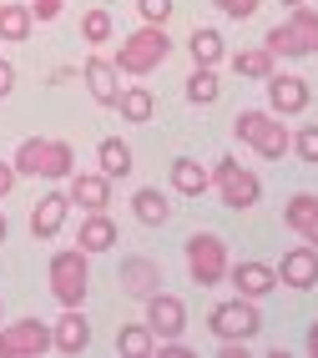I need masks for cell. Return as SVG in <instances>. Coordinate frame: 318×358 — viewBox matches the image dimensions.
<instances>
[{
    "label": "cell",
    "mask_w": 318,
    "mask_h": 358,
    "mask_svg": "<svg viewBox=\"0 0 318 358\" xmlns=\"http://www.w3.org/2000/svg\"><path fill=\"white\" fill-rule=\"evenodd\" d=\"M61 6H66V0H31V10H36L41 20H56V15H61Z\"/></svg>",
    "instance_id": "e575fe53"
},
{
    "label": "cell",
    "mask_w": 318,
    "mask_h": 358,
    "mask_svg": "<svg viewBox=\"0 0 318 358\" xmlns=\"http://www.w3.org/2000/svg\"><path fill=\"white\" fill-rule=\"evenodd\" d=\"M15 172L20 177H71V166H76V152H71V141H56V136H26L15 147Z\"/></svg>",
    "instance_id": "6da1fadb"
},
{
    "label": "cell",
    "mask_w": 318,
    "mask_h": 358,
    "mask_svg": "<svg viewBox=\"0 0 318 358\" xmlns=\"http://www.w3.org/2000/svg\"><path fill=\"white\" fill-rule=\"evenodd\" d=\"M233 131L248 141L263 162H283L293 152V136H288V127H283L278 111H242L237 122H233Z\"/></svg>",
    "instance_id": "277c9868"
},
{
    "label": "cell",
    "mask_w": 318,
    "mask_h": 358,
    "mask_svg": "<svg viewBox=\"0 0 318 358\" xmlns=\"http://www.w3.org/2000/svg\"><path fill=\"white\" fill-rule=\"evenodd\" d=\"M137 10L146 26H167V15H172V0H137Z\"/></svg>",
    "instance_id": "1f68e13d"
},
{
    "label": "cell",
    "mask_w": 318,
    "mask_h": 358,
    "mask_svg": "<svg viewBox=\"0 0 318 358\" xmlns=\"http://www.w3.org/2000/svg\"><path fill=\"white\" fill-rule=\"evenodd\" d=\"M167 51H172L167 26H141V31H132L127 41H121V51L111 61H116L121 76H152V71L167 61Z\"/></svg>",
    "instance_id": "3957f363"
},
{
    "label": "cell",
    "mask_w": 318,
    "mask_h": 358,
    "mask_svg": "<svg viewBox=\"0 0 318 358\" xmlns=\"http://www.w3.org/2000/svg\"><path fill=\"white\" fill-rule=\"evenodd\" d=\"M278 282H283V288H293V293L318 288V248H313V243H308V248H288L283 262H278Z\"/></svg>",
    "instance_id": "9c48e42d"
},
{
    "label": "cell",
    "mask_w": 318,
    "mask_h": 358,
    "mask_svg": "<svg viewBox=\"0 0 318 358\" xmlns=\"http://www.w3.org/2000/svg\"><path fill=\"white\" fill-rule=\"evenodd\" d=\"M283 6H303V0H283Z\"/></svg>",
    "instance_id": "f35d334b"
},
{
    "label": "cell",
    "mask_w": 318,
    "mask_h": 358,
    "mask_svg": "<svg viewBox=\"0 0 318 358\" xmlns=\"http://www.w3.org/2000/svg\"><path fill=\"white\" fill-rule=\"evenodd\" d=\"M0 243H6V212H0Z\"/></svg>",
    "instance_id": "74e56055"
},
{
    "label": "cell",
    "mask_w": 318,
    "mask_h": 358,
    "mask_svg": "<svg viewBox=\"0 0 318 358\" xmlns=\"http://www.w3.org/2000/svg\"><path fill=\"white\" fill-rule=\"evenodd\" d=\"M308 353L318 358V323H308Z\"/></svg>",
    "instance_id": "8d00e7d4"
},
{
    "label": "cell",
    "mask_w": 318,
    "mask_h": 358,
    "mask_svg": "<svg viewBox=\"0 0 318 358\" xmlns=\"http://www.w3.org/2000/svg\"><path fill=\"white\" fill-rule=\"evenodd\" d=\"M212 187H217V197H223V207H233V212H248V207H258V197H263L258 172H248L237 157H217Z\"/></svg>",
    "instance_id": "5b68a950"
},
{
    "label": "cell",
    "mask_w": 318,
    "mask_h": 358,
    "mask_svg": "<svg viewBox=\"0 0 318 358\" xmlns=\"http://www.w3.org/2000/svg\"><path fill=\"white\" fill-rule=\"evenodd\" d=\"M228 243L217 232H192L187 237V273L192 282H202V288H217V282L228 278Z\"/></svg>",
    "instance_id": "8992f818"
},
{
    "label": "cell",
    "mask_w": 318,
    "mask_h": 358,
    "mask_svg": "<svg viewBox=\"0 0 318 358\" xmlns=\"http://www.w3.org/2000/svg\"><path fill=\"white\" fill-rule=\"evenodd\" d=\"M116 348L132 353V358H146V353H157V333L146 323H121L116 328Z\"/></svg>",
    "instance_id": "484cf974"
},
{
    "label": "cell",
    "mask_w": 318,
    "mask_h": 358,
    "mask_svg": "<svg viewBox=\"0 0 318 358\" xmlns=\"http://www.w3.org/2000/svg\"><path fill=\"white\" fill-rule=\"evenodd\" d=\"M81 76H86V91H91L96 106H116V96H121V71H116L111 56H86Z\"/></svg>",
    "instance_id": "30bf717a"
},
{
    "label": "cell",
    "mask_w": 318,
    "mask_h": 358,
    "mask_svg": "<svg viewBox=\"0 0 318 358\" xmlns=\"http://www.w3.org/2000/svg\"><path fill=\"white\" fill-rule=\"evenodd\" d=\"M11 91H15V66L0 61V96H11Z\"/></svg>",
    "instance_id": "d590c367"
},
{
    "label": "cell",
    "mask_w": 318,
    "mask_h": 358,
    "mask_svg": "<svg viewBox=\"0 0 318 358\" xmlns=\"http://www.w3.org/2000/svg\"><path fill=\"white\" fill-rule=\"evenodd\" d=\"M76 248H86V252H111V248H116V222L106 217V212H86V217H81V232H76Z\"/></svg>",
    "instance_id": "ffe728a7"
},
{
    "label": "cell",
    "mask_w": 318,
    "mask_h": 358,
    "mask_svg": "<svg viewBox=\"0 0 318 358\" xmlns=\"http://www.w3.org/2000/svg\"><path fill=\"white\" fill-rule=\"evenodd\" d=\"M293 152H298L308 166H318V127H298V136H293Z\"/></svg>",
    "instance_id": "4dcf8cb0"
},
{
    "label": "cell",
    "mask_w": 318,
    "mask_h": 358,
    "mask_svg": "<svg viewBox=\"0 0 318 358\" xmlns=\"http://www.w3.org/2000/svg\"><path fill=\"white\" fill-rule=\"evenodd\" d=\"M46 348H51V323L41 318L0 323V358H41Z\"/></svg>",
    "instance_id": "ba28073f"
},
{
    "label": "cell",
    "mask_w": 318,
    "mask_h": 358,
    "mask_svg": "<svg viewBox=\"0 0 318 358\" xmlns=\"http://www.w3.org/2000/svg\"><path fill=\"white\" fill-rule=\"evenodd\" d=\"M283 26H288V41H293V56L318 51V10L313 6H293V15L283 20Z\"/></svg>",
    "instance_id": "d6986e66"
},
{
    "label": "cell",
    "mask_w": 318,
    "mask_h": 358,
    "mask_svg": "<svg viewBox=\"0 0 318 358\" xmlns=\"http://www.w3.org/2000/svg\"><path fill=\"white\" fill-rule=\"evenodd\" d=\"M146 328H152L157 338H177V333L187 328V308H182V298H172V293H152V298H146Z\"/></svg>",
    "instance_id": "4fadbf2b"
},
{
    "label": "cell",
    "mask_w": 318,
    "mask_h": 358,
    "mask_svg": "<svg viewBox=\"0 0 318 358\" xmlns=\"http://www.w3.org/2000/svg\"><path fill=\"white\" fill-rule=\"evenodd\" d=\"M212 6L223 10V15H233V20H248L258 10V0H212Z\"/></svg>",
    "instance_id": "d6a6232c"
},
{
    "label": "cell",
    "mask_w": 318,
    "mask_h": 358,
    "mask_svg": "<svg viewBox=\"0 0 318 358\" xmlns=\"http://www.w3.org/2000/svg\"><path fill=\"white\" fill-rule=\"evenodd\" d=\"M15 182H20V172H15V162H0V202H6V197L15 192Z\"/></svg>",
    "instance_id": "836d02e7"
},
{
    "label": "cell",
    "mask_w": 318,
    "mask_h": 358,
    "mask_svg": "<svg viewBox=\"0 0 318 358\" xmlns=\"http://www.w3.org/2000/svg\"><path fill=\"white\" fill-rule=\"evenodd\" d=\"M283 217H288V227L298 232L303 243L318 248V197H313V192H293L288 207H283Z\"/></svg>",
    "instance_id": "ac0fdd59"
},
{
    "label": "cell",
    "mask_w": 318,
    "mask_h": 358,
    "mask_svg": "<svg viewBox=\"0 0 318 358\" xmlns=\"http://www.w3.org/2000/svg\"><path fill=\"white\" fill-rule=\"evenodd\" d=\"M81 36H86L91 45H106V41H111V10H102V6L86 10V15H81Z\"/></svg>",
    "instance_id": "f546056e"
},
{
    "label": "cell",
    "mask_w": 318,
    "mask_h": 358,
    "mask_svg": "<svg viewBox=\"0 0 318 358\" xmlns=\"http://www.w3.org/2000/svg\"><path fill=\"white\" fill-rule=\"evenodd\" d=\"M187 51H192V61H198V66H217V61H223V36H217V31H192V41H187Z\"/></svg>",
    "instance_id": "83f0119b"
},
{
    "label": "cell",
    "mask_w": 318,
    "mask_h": 358,
    "mask_svg": "<svg viewBox=\"0 0 318 358\" xmlns=\"http://www.w3.org/2000/svg\"><path fill=\"white\" fill-rule=\"evenodd\" d=\"M66 197H71V207L106 212V207H111V177H106V172H71Z\"/></svg>",
    "instance_id": "7c38bea8"
},
{
    "label": "cell",
    "mask_w": 318,
    "mask_h": 358,
    "mask_svg": "<svg viewBox=\"0 0 318 358\" xmlns=\"http://www.w3.org/2000/svg\"><path fill=\"white\" fill-rule=\"evenodd\" d=\"M96 166H102L111 182H116V177H127V172H132V147H127L121 136H106L102 147H96Z\"/></svg>",
    "instance_id": "cb8c5ba5"
},
{
    "label": "cell",
    "mask_w": 318,
    "mask_h": 358,
    "mask_svg": "<svg viewBox=\"0 0 318 358\" xmlns=\"http://www.w3.org/2000/svg\"><path fill=\"white\" fill-rule=\"evenodd\" d=\"M31 31H36V10L31 6H0V41L20 45Z\"/></svg>",
    "instance_id": "d4e9b609"
},
{
    "label": "cell",
    "mask_w": 318,
    "mask_h": 358,
    "mask_svg": "<svg viewBox=\"0 0 318 358\" xmlns=\"http://www.w3.org/2000/svg\"><path fill=\"white\" fill-rule=\"evenodd\" d=\"M217 91H223V86H217L212 66H198V71L187 76V101H198V106H212V101H217Z\"/></svg>",
    "instance_id": "f1b7e54d"
},
{
    "label": "cell",
    "mask_w": 318,
    "mask_h": 358,
    "mask_svg": "<svg viewBox=\"0 0 318 358\" xmlns=\"http://www.w3.org/2000/svg\"><path fill=\"white\" fill-rule=\"evenodd\" d=\"M273 51H268V45H253V51H237L233 56V71H237V76H258V81H268V76H273Z\"/></svg>",
    "instance_id": "4316f807"
},
{
    "label": "cell",
    "mask_w": 318,
    "mask_h": 358,
    "mask_svg": "<svg viewBox=\"0 0 318 358\" xmlns=\"http://www.w3.org/2000/svg\"><path fill=\"white\" fill-rule=\"evenodd\" d=\"M268 111H278V116H298V111H308V81H303V76H283V71H273V76H268Z\"/></svg>",
    "instance_id": "8fae6325"
},
{
    "label": "cell",
    "mask_w": 318,
    "mask_h": 358,
    "mask_svg": "<svg viewBox=\"0 0 318 358\" xmlns=\"http://www.w3.org/2000/svg\"><path fill=\"white\" fill-rule=\"evenodd\" d=\"M121 288L137 298H152V293H162V268L152 257H127L121 262Z\"/></svg>",
    "instance_id": "e0dca14e"
},
{
    "label": "cell",
    "mask_w": 318,
    "mask_h": 358,
    "mask_svg": "<svg viewBox=\"0 0 318 358\" xmlns=\"http://www.w3.org/2000/svg\"><path fill=\"white\" fill-rule=\"evenodd\" d=\"M212 187V172L202 162H192V157H177L172 162V192H182V197H202Z\"/></svg>",
    "instance_id": "44dd1931"
},
{
    "label": "cell",
    "mask_w": 318,
    "mask_h": 358,
    "mask_svg": "<svg viewBox=\"0 0 318 358\" xmlns=\"http://www.w3.org/2000/svg\"><path fill=\"white\" fill-rule=\"evenodd\" d=\"M46 282L61 308H81L86 303V288H91V252L86 248H61L51 252V268H46Z\"/></svg>",
    "instance_id": "7a4b0ae2"
},
{
    "label": "cell",
    "mask_w": 318,
    "mask_h": 358,
    "mask_svg": "<svg viewBox=\"0 0 318 358\" xmlns=\"http://www.w3.org/2000/svg\"><path fill=\"white\" fill-rule=\"evenodd\" d=\"M207 328H212L223 343H228V338H237V343L258 338V328H263L258 298H233V303H217L212 313H207Z\"/></svg>",
    "instance_id": "52a82bcc"
},
{
    "label": "cell",
    "mask_w": 318,
    "mask_h": 358,
    "mask_svg": "<svg viewBox=\"0 0 318 358\" xmlns=\"http://www.w3.org/2000/svg\"><path fill=\"white\" fill-rule=\"evenodd\" d=\"M86 343H91L86 313H81V308H66V313L51 323V348L56 353H86Z\"/></svg>",
    "instance_id": "5bb4252c"
},
{
    "label": "cell",
    "mask_w": 318,
    "mask_h": 358,
    "mask_svg": "<svg viewBox=\"0 0 318 358\" xmlns=\"http://www.w3.org/2000/svg\"><path fill=\"white\" fill-rule=\"evenodd\" d=\"M237 298H268L278 288V268H268V262H237V268H228Z\"/></svg>",
    "instance_id": "9a60e30c"
},
{
    "label": "cell",
    "mask_w": 318,
    "mask_h": 358,
    "mask_svg": "<svg viewBox=\"0 0 318 358\" xmlns=\"http://www.w3.org/2000/svg\"><path fill=\"white\" fill-rule=\"evenodd\" d=\"M132 212H137L141 227H162L167 217H172V202L162 197V187H141V192L132 197Z\"/></svg>",
    "instance_id": "603a6c76"
},
{
    "label": "cell",
    "mask_w": 318,
    "mask_h": 358,
    "mask_svg": "<svg viewBox=\"0 0 318 358\" xmlns=\"http://www.w3.org/2000/svg\"><path fill=\"white\" fill-rule=\"evenodd\" d=\"M66 212H71V197L66 192H46L31 207V237H56L66 227Z\"/></svg>",
    "instance_id": "2e32d148"
},
{
    "label": "cell",
    "mask_w": 318,
    "mask_h": 358,
    "mask_svg": "<svg viewBox=\"0 0 318 358\" xmlns=\"http://www.w3.org/2000/svg\"><path fill=\"white\" fill-rule=\"evenodd\" d=\"M116 111H121V122L141 127V122H152V111H157V96H152L146 86H121V96H116Z\"/></svg>",
    "instance_id": "7402d4cb"
}]
</instances>
